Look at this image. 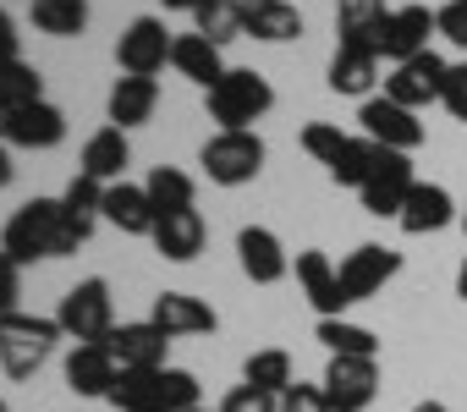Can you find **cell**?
<instances>
[{
    "mask_svg": "<svg viewBox=\"0 0 467 412\" xmlns=\"http://www.w3.org/2000/svg\"><path fill=\"white\" fill-rule=\"evenodd\" d=\"M0 248H6L17 264H34V259H67V253H78L83 237L67 226L61 198H28L23 210L6 221V232H0Z\"/></svg>",
    "mask_w": 467,
    "mask_h": 412,
    "instance_id": "1",
    "label": "cell"
},
{
    "mask_svg": "<svg viewBox=\"0 0 467 412\" xmlns=\"http://www.w3.org/2000/svg\"><path fill=\"white\" fill-rule=\"evenodd\" d=\"M203 105H209V121H220V132H254V121L270 116L275 88L254 67H225V77L203 94Z\"/></svg>",
    "mask_w": 467,
    "mask_h": 412,
    "instance_id": "2",
    "label": "cell"
},
{
    "mask_svg": "<svg viewBox=\"0 0 467 412\" xmlns=\"http://www.w3.org/2000/svg\"><path fill=\"white\" fill-rule=\"evenodd\" d=\"M61 341V324L56 319H39V314H0V368H6L12 379H34L50 352Z\"/></svg>",
    "mask_w": 467,
    "mask_h": 412,
    "instance_id": "3",
    "label": "cell"
},
{
    "mask_svg": "<svg viewBox=\"0 0 467 412\" xmlns=\"http://www.w3.org/2000/svg\"><path fill=\"white\" fill-rule=\"evenodd\" d=\"M56 324H61V335H67V341H78V346H94V341H105V335L116 330V303H110V286H105L99 275L78 281V286L61 297V308H56Z\"/></svg>",
    "mask_w": 467,
    "mask_h": 412,
    "instance_id": "4",
    "label": "cell"
},
{
    "mask_svg": "<svg viewBox=\"0 0 467 412\" xmlns=\"http://www.w3.org/2000/svg\"><path fill=\"white\" fill-rule=\"evenodd\" d=\"M198 165L214 187H248L265 170V138L259 132H214L198 149Z\"/></svg>",
    "mask_w": 467,
    "mask_h": 412,
    "instance_id": "5",
    "label": "cell"
},
{
    "mask_svg": "<svg viewBox=\"0 0 467 412\" xmlns=\"http://www.w3.org/2000/svg\"><path fill=\"white\" fill-rule=\"evenodd\" d=\"M319 390L330 412H368L379 396V357H330Z\"/></svg>",
    "mask_w": 467,
    "mask_h": 412,
    "instance_id": "6",
    "label": "cell"
},
{
    "mask_svg": "<svg viewBox=\"0 0 467 412\" xmlns=\"http://www.w3.org/2000/svg\"><path fill=\"white\" fill-rule=\"evenodd\" d=\"M358 127H363V138H368V143L396 149V154H412V149L423 143V121H418V110H407V105H396V99H385V94L363 99Z\"/></svg>",
    "mask_w": 467,
    "mask_h": 412,
    "instance_id": "7",
    "label": "cell"
},
{
    "mask_svg": "<svg viewBox=\"0 0 467 412\" xmlns=\"http://www.w3.org/2000/svg\"><path fill=\"white\" fill-rule=\"evenodd\" d=\"M412 160L407 154H396V149H379V160H374V170H368V181L358 187V198H363V210L368 215H401V203H407V192H412Z\"/></svg>",
    "mask_w": 467,
    "mask_h": 412,
    "instance_id": "8",
    "label": "cell"
},
{
    "mask_svg": "<svg viewBox=\"0 0 467 412\" xmlns=\"http://www.w3.org/2000/svg\"><path fill=\"white\" fill-rule=\"evenodd\" d=\"M171 28L160 23V17H132L127 23V34L116 39V67L127 72V77H154L165 61H171Z\"/></svg>",
    "mask_w": 467,
    "mask_h": 412,
    "instance_id": "9",
    "label": "cell"
},
{
    "mask_svg": "<svg viewBox=\"0 0 467 412\" xmlns=\"http://www.w3.org/2000/svg\"><path fill=\"white\" fill-rule=\"evenodd\" d=\"M445 72H451V61H440L434 50H423V56L390 67V77H385V99H396V105H407V110H423V105L440 99Z\"/></svg>",
    "mask_w": 467,
    "mask_h": 412,
    "instance_id": "10",
    "label": "cell"
},
{
    "mask_svg": "<svg viewBox=\"0 0 467 412\" xmlns=\"http://www.w3.org/2000/svg\"><path fill=\"white\" fill-rule=\"evenodd\" d=\"M429 34H440V23H434L429 6H418V0H412V6H396L385 17V34H379V61L401 67V61L423 56L429 50Z\"/></svg>",
    "mask_w": 467,
    "mask_h": 412,
    "instance_id": "11",
    "label": "cell"
},
{
    "mask_svg": "<svg viewBox=\"0 0 467 412\" xmlns=\"http://www.w3.org/2000/svg\"><path fill=\"white\" fill-rule=\"evenodd\" d=\"M396 270H401V253H396V248H379V242L352 248V253L341 259V297H347V308L363 303V297H374Z\"/></svg>",
    "mask_w": 467,
    "mask_h": 412,
    "instance_id": "12",
    "label": "cell"
},
{
    "mask_svg": "<svg viewBox=\"0 0 467 412\" xmlns=\"http://www.w3.org/2000/svg\"><path fill=\"white\" fill-rule=\"evenodd\" d=\"M237 259H243V275L254 286H275L292 270V259H286V248H281V237L270 226H243L237 232Z\"/></svg>",
    "mask_w": 467,
    "mask_h": 412,
    "instance_id": "13",
    "label": "cell"
},
{
    "mask_svg": "<svg viewBox=\"0 0 467 412\" xmlns=\"http://www.w3.org/2000/svg\"><path fill=\"white\" fill-rule=\"evenodd\" d=\"M110 357L121 368H165V352H171V335L154 324V319H138V324H116L105 335Z\"/></svg>",
    "mask_w": 467,
    "mask_h": 412,
    "instance_id": "14",
    "label": "cell"
},
{
    "mask_svg": "<svg viewBox=\"0 0 467 412\" xmlns=\"http://www.w3.org/2000/svg\"><path fill=\"white\" fill-rule=\"evenodd\" d=\"M451 221H456V198H451L440 181H412V192H407V203H401V215H396V226H401L407 237L445 232Z\"/></svg>",
    "mask_w": 467,
    "mask_h": 412,
    "instance_id": "15",
    "label": "cell"
},
{
    "mask_svg": "<svg viewBox=\"0 0 467 412\" xmlns=\"http://www.w3.org/2000/svg\"><path fill=\"white\" fill-rule=\"evenodd\" d=\"M297 286H303V297L314 303V314H319V319H341V314H347L341 270H336L319 248H303V253H297Z\"/></svg>",
    "mask_w": 467,
    "mask_h": 412,
    "instance_id": "16",
    "label": "cell"
},
{
    "mask_svg": "<svg viewBox=\"0 0 467 412\" xmlns=\"http://www.w3.org/2000/svg\"><path fill=\"white\" fill-rule=\"evenodd\" d=\"M149 319H154L171 341H182V335H209V330L220 324L214 308H209L203 297H192V292H160L154 308H149Z\"/></svg>",
    "mask_w": 467,
    "mask_h": 412,
    "instance_id": "17",
    "label": "cell"
},
{
    "mask_svg": "<svg viewBox=\"0 0 467 412\" xmlns=\"http://www.w3.org/2000/svg\"><path fill=\"white\" fill-rule=\"evenodd\" d=\"M203 215L198 210H171V215H160L154 221V253L160 259H171V264H192L198 253H203Z\"/></svg>",
    "mask_w": 467,
    "mask_h": 412,
    "instance_id": "18",
    "label": "cell"
},
{
    "mask_svg": "<svg viewBox=\"0 0 467 412\" xmlns=\"http://www.w3.org/2000/svg\"><path fill=\"white\" fill-rule=\"evenodd\" d=\"M61 138H67V116L50 99L23 105V110L6 116V143H17V149H56Z\"/></svg>",
    "mask_w": 467,
    "mask_h": 412,
    "instance_id": "19",
    "label": "cell"
},
{
    "mask_svg": "<svg viewBox=\"0 0 467 412\" xmlns=\"http://www.w3.org/2000/svg\"><path fill=\"white\" fill-rule=\"evenodd\" d=\"M127 165H132V149H127V132L121 127H99L83 143V154H78V170L94 176V181H105V187L127 181Z\"/></svg>",
    "mask_w": 467,
    "mask_h": 412,
    "instance_id": "20",
    "label": "cell"
},
{
    "mask_svg": "<svg viewBox=\"0 0 467 412\" xmlns=\"http://www.w3.org/2000/svg\"><path fill=\"white\" fill-rule=\"evenodd\" d=\"M105 221H110L116 232H127V237H154L160 210L149 203V192H143V187L116 181V187H105Z\"/></svg>",
    "mask_w": 467,
    "mask_h": 412,
    "instance_id": "21",
    "label": "cell"
},
{
    "mask_svg": "<svg viewBox=\"0 0 467 412\" xmlns=\"http://www.w3.org/2000/svg\"><path fill=\"white\" fill-rule=\"evenodd\" d=\"M385 0H336V34L352 50H374L379 56V34H385Z\"/></svg>",
    "mask_w": 467,
    "mask_h": 412,
    "instance_id": "22",
    "label": "cell"
},
{
    "mask_svg": "<svg viewBox=\"0 0 467 412\" xmlns=\"http://www.w3.org/2000/svg\"><path fill=\"white\" fill-rule=\"evenodd\" d=\"M325 83H330L336 94H352V99H374V83H379V56H374V50H352V45H336Z\"/></svg>",
    "mask_w": 467,
    "mask_h": 412,
    "instance_id": "23",
    "label": "cell"
},
{
    "mask_svg": "<svg viewBox=\"0 0 467 412\" xmlns=\"http://www.w3.org/2000/svg\"><path fill=\"white\" fill-rule=\"evenodd\" d=\"M116 374H121V363L110 357L105 341H94V346H72V357H67V385H72L78 396H110Z\"/></svg>",
    "mask_w": 467,
    "mask_h": 412,
    "instance_id": "24",
    "label": "cell"
},
{
    "mask_svg": "<svg viewBox=\"0 0 467 412\" xmlns=\"http://www.w3.org/2000/svg\"><path fill=\"white\" fill-rule=\"evenodd\" d=\"M171 67L187 77V83H198L203 94L225 77V61H220V45H209L203 34H176V45H171Z\"/></svg>",
    "mask_w": 467,
    "mask_h": 412,
    "instance_id": "25",
    "label": "cell"
},
{
    "mask_svg": "<svg viewBox=\"0 0 467 412\" xmlns=\"http://www.w3.org/2000/svg\"><path fill=\"white\" fill-rule=\"evenodd\" d=\"M154 105H160V83L154 77H116V88H110V99H105V110H110V127H143L149 116H154Z\"/></svg>",
    "mask_w": 467,
    "mask_h": 412,
    "instance_id": "26",
    "label": "cell"
},
{
    "mask_svg": "<svg viewBox=\"0 0 467 412\" xmlns=\"http://www.w3.org/2000/svg\"><path fill=\"white\" fill-rule=\"evenodd\" d=\"M61 215H67V226L88 242L94 237V221H105V181H94V176H72L67 181V192H61Z\"/></svg>",
    "mask_w": 467,
    "mask_h": 412,
    "instance_id": "27",
    "label": "cell"
},
{
    "mask_svg": "<svg viewBox=\"0 0 467 412\" xmlns=\"http://www.w3.org/2000/svg\"><path fill=\"white\" fill-rule=\"evenodd\" d=\"M243 34L259 39V45H292V39H303V12L292 0H265V6L243 23Z\"/></svg>",
    "mask_w": 467,
    "mask_h": 412,
    "instance_id": "28",
    "label": "cell"
},
{
    "mask_svg": "<svg viewBox=\"0 0 467 412\" xmlns=\"http://www.w3.org/2000/svg\"><path fill=\"white\" fill-rule=\"evenodd\" d=\"M314 341L330 357H379V335L368 324H352V319H319L314 324Z\"/></svg>",
    "mask_w": 467,
    "mask_h": 412,
    "instance_id": "29",
    "label": "cell"
},
{
    "mask_svg": "<svg viewBox=\"0 0 467 412\" xmlns=\"http://www.w3.org/2000/svg\"><path fill=\"white\" fill-rule=\"evenodd\" d=\"M28 17L50 39H78L88 28V0H28Z\"/></svg>",
    "mask_w": 467,
    "mask_h": 412,
    "instance_id": "30",
    "label": "cell"
},
{
    "mask_svg": "<svg viewBox=\"0 0 467 412\" xmlns=\"http://www.w3.org/2000/svg\"><path fill=\"white\" fill-rule=\"evenodd\" d=\"M243 385H254V390H265V396H286L297 379H292V352L286 346H265V352H254L248 363H243Z\"/></svg>",
    "mask_w": 467,
    "mask_h": 412,
    "instance_id": "31",
    "label": "cell"
},
{
    "mask_svg": "<svg viewBox=\"0 0 467 412\" xmlns=\"http://www.w3.org/2000/svg\"><path fill=\"white\" fill-rule=\"evenodd\" d=\"M143 192H149V203H154L160 215H171V210H192L198 181H192L187 170H176V165H154L149 181H143Z\"/></svg>",
    "mask_w": 467,
    "mask_h": 412,
    "instance_id": "32",
    "label": "cell"
},
{
    "mask_svg": "<svg viewBox=\"0 0 467 412\" xmlns=\"http://www.w3.org/2000/svg\"><path fill=\"white\" fill-rule=\"evenodd\" d=\"M105 401L121 407V412H149V407H160V368H121Z\"/></svg>",
    "mask_w": 467,
    "mask_h": 412,
    "instance_id": "33",
    "label": "cell"
},
{
    "mask_svg": "<svg viewBox=\"0 0 467 412\" xmlns=\"http://www.w3.org/2000/svg\"><path fill=\"white\" fill-rule=\"evenodd\" d=\"M39 99H45V77H39V67H28V61H6V67H0V105H6V110L39 105Z\"/></svg>",
    "mask_w": 467,
    "mask_h": 412,
    "instance_id": "34",
    "label": "cell"
},
{
    "mask_svg": "<svg viewBox=\"0 0 467 412\" xmlns=\"http://www.w3.org/2000/svg\"><path fill=\"white\" fill-rule=\"evenodd\" d=\"M303 149H308L325 170H336V165H341V154L352 149V138H347L336 121H308V127H303Z\"/></svg>",
    "mask_w": 467,
    "mask_h": 412,
    "instance_id": "35",
    "label": "cell"
},
{
    "mask_svg": "<svg viewBox=\"0 0 467 412\" xmlns=\"http://www.w3.org/2000/svg\"><path fill=\"white\" fill-rule=\"evenodd\" d=\"M192 23H198L192 34H203L209 45H231V39H243V17L231 12L225 0H209V6H203V12H198Z\"/></svg>",
    "mask_w": 467,
    "mask_h": 412,
    "instance_id": "36",
    "label": "cell"
},
{
    "mask_svg": "<svg viewBox=\"0 0 467 412\" xmlns=\"http://www.w3.org/2000/svg\"><path fill=\"white\" fill-rule=\"evenodd\" d=\"M160 412H198V379L187 368H160Z\"/></svg>",
    "mask_w": 467,
    "mask_h": 412,
    "instance_id": "37",
    "label": "cell"
},
{
    "mask_svg": "<svg viewBox=\"0 0 467 412\" xmlns=\"http://www.w3.org/2000/svg\"><path fill=\"white\" fill-rule=\"evenodd\" d=\"M374 160H379V143L352 138V149L341 154V165L330 170V181H341V187H363V181H368V170H374Z\"/></svg>",
    "mask_w": 467,
    "mask_h": 412,
    "instance_id": "38",
    "label": "cell"
},
{
    "mask_svg": "<svg viewBox=\"0 0 467 412\" xmlns=\"http://www.w3.org/2000/svg\"><path fill=\"white\" fill-rule=\"evenodd\" d=\"M440 105L451 110V121H462V127H467V61H456V67L445 72V88H440Z\"/></svg>",
    "mask_w": 467,
    "mask_h": 412,
    "instance_id": "39",
    "label": "cell"
},
{
    "mask_svg": "<svg viewBox=\"0 0 467 412\" xmlns=\"http://www.w3.org/2000/svg\"><path fill=\"white\" fill-rule=\"evenodd\" d=\"M220 412H281V396H265L254 385H237V390L220 401Z\"/></svg>",
    "mask_w": 467,
    "mask_h": 412,
    "instance_id": "40",
    "label": "cell"
},
{
    "mask_svg": "<svg viewBox=\"0 0 467 412\" xmlns=\"http://www.w3.org/2000/svg\"><path fill=\"white\" fill-rule=\"evenodd\" d=\"M17 297H23V264L0 248V314H17Z\"/></svg>",
    "mask_w": 467,
    "mask_h": 412,
    "instance_id": "41",
    "label": "cell"
},
{
    "mask_svg": "<svg viewBox=\"0 0 467 412\" xmlns=\"http://www.w3.org/2000/svg\"><path fill=\"white\" fill-rule=\"evenodd\" d=\"M434 23H440V34H445L456 50H467V0H445V6L434 12Z\"/></svg>",
    "mask_w": 467,
    "mask_h": 412,
    "instance_id": "42",
    "label": "cell"
},
{
    "mask_svg": "<svg viewBox=\"0 0 467 412\" xmlns=\"http://www.w3.org/2000/svg\"><path fill=\"white\" fill-rule=\"evenodd\" d=\"M281 412H330V401H325V390L319 385H292L286 396H281Z\"/></svg>",
    "mask_w": 467,
    "mask_h": 412,
    "instance_id": "43",
    "label": "cell"
},
{
    "mask_svg": "<svg viewBox=\"0 0 467 412\" xmlns=\"http://www.w3.org/2000/svg\"><path fill=\"white\" fill-rule=\"evenodd\" d=\"M6 61H23V34L6 17V6H0V67H6Z\"/></svg>",
    "mask_w": 467,
    "mask_h": 412,
    "instance_id": "44",
    "label": "cell"
},
{
    "mask_svg": "<svg viewBox=\"0 0 467 412\" xmlns=\"http://www.w3.org/2000/svg\"><path fill=\"white\" fill-rule=\"evenodd\" d=\"M160 6H165V12H192V17H198L209 0H160Z\"/></svg>",
    "mask_w": 467,
    "mask_h": 412,
    "instance_id": "45",
    "label": "cell"
},
{
    "mask_svg": "<svg viewBox=\"0 0 467 412\" xmlns=\"http://www.w3.org/2000/svg\"><path fill=\"white\" fill-rule=\"evenodd\" d=\"M12 176H17V165H12V149L0 143V187H12Z\"/></svg>",
    "mask_w": 467,
    "mask_h": 412,
    "instance_id": "46",
    "label": "cell"
},
{
    "mask_svg": "<svg viewBox=\"0 0 467 412\" xmlns=\"http://www.w3.org/2000/svg\"><path fill=\"white\" fill-rule=\"evenodd\" d=\"M225 6H231V12H237V17H243V23H248V17H254V12H259V6H265V0H225Z\"/></svg>",
    "mask_w": 467,
    "mask_h": 412,
    "instance_id": "47",
    "label": "cell"
},
{
    "mask_svg": "<svg viewBox=\"0 0 467 412\" xmlns=\"http://www.w3.org/2000/svg\"><path fill=\"white\" fill-rule=\"evenodd\" d=\"M456 297L467 303V259H462V270H456Z\"/></svg>",
    "mask_w": 467,
    "mask_h": 412,
    "instance_id": "48",
    "label": "cell"
},
{
    "mask_svg": "<svg viewBox=\"0 0 467 412\" xmlns=\"http://www.w3.org/2000/svg\"><path fill=\"white\" fill-rule=\"evenodd\" d=\"M407 412H451L445 401H418V407H407Z\"/></svg>",
    "mask_w": 467,
    "mask_h": 412,
    "instance_id": "49",
    "label": "cell"
},
{
    "mask_svg": "<svg viewBox=\"0 0 467 412\" xmlns=\"http://www.w3.org/2000/svg\"><path fill=\"white\" fill-rule=\"evenodd\" d=\"M6 116H12V110H6V105H0V143H6Z\"/></svg>",
    "mask_w": 467,
    "mask_h": 412,
    "instance_id": "50",
    "label": "cell"
},
{
    "mask_svg": "<svg viewBox=\"0 0 467 412\" xmlns=\"http://www.w3.org/2000/svg\"><path fill=\"white\" fill-rule=\"evenodd\" d=\"M462 232H467V203H462Z\"/></svg>",
    "mask_w": 467,
    "mask_h": 412,
    "instance_id": "51",
    "label": "cell"
},
{
    "mask_svg": "<svg viewBox=\"0 0 467 412\" xmlns=\"http://www.w3.org/2000/svg\"><path fill=\"white\" fill-rule=\"evenodd\" d=\"M198 412H209V407H198ZM214 412H220V407H214Z\"/></svg>",
    "mask_w": 467,
    "mask_h": 412,
    "instance_id": "52",
    "label": "cell"
},
{
    "mask_svg": "<svg viewBox=\"0 0 467 412\" xmlns=\"http://www.w3.org/2000/svg\"><path fill=\"white\" fill-rule=\"evenodd\" d=\"M0 412H6V401H0Z\"/></svg>",
    "mask_w": 467,
    "mask_h": 412,
    "instance_id": "53",
    "label": "cell"
},
{
    "mask_svg": "<svg viewBox=\"0 0 467 412\" xmlns=\"http://www.w3.org/2000/svg\"><path fill=\"white\" fill-rule=\"evenodd\" d=\"M149 412H160V407H149Z\"/></svg>",
    "mask_w": 467,
    "mask_h": 412,
    "instance_id": "54",
    "label": "cell"
},
{
    "mask_svg": "<svg viewBox=\"0 0 467 412\" xmlns=\"http://www.w3.org/2000/svg\"><path fill=\"white\" fill-rule=\"evenodd\" d=\"M0 6H6V0H0Z\"/></svg>",
    "mask_w": 467,
    "mask_h": 412,
    "instance_id": "55",
    "label": "cell"
}]
</instances>
